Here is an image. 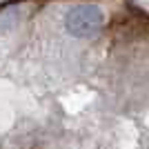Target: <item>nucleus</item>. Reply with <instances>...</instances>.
Listing matches in <instances>:
<instances>
[{"mask_svg": "<svg viewBox=\"0 0 149 149\" xmlns=\"http://www.w3.org/2000/svg\"><path fill=\"white\" fill-rule=\"evenodd\" d=\"M69 33L76 38H89L98 33L105 25V13L100 11L96 5H78L67 13L65 18Z\"/></svg>", "mask_w": 149, "mask_h": 149, "instance_id": "obj_1", "label": "nucleus"}]
</instances>
